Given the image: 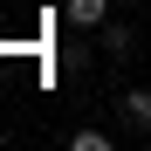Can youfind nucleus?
Wrapping results in <instances>:
<instances>
[{
  "label": "nucleus",
  "instance_id": "obj_1",
  "mask_svg": "<svg viewBox=\"0 0 151 151\" xmlns=\"http://www.w3.org/2000/svg\"><path fill=\"white\" fill-rule=\"evenodd\" d=\"M117 110H124V124L151 131V89H124V96H117Z\"/></svg>",
  "mask_w": 151,
  "mask_h": 151
},
{
  "label": "nucleus",
  "instance_id": "obj_2",
  "mask_svg": "<svg viewBox=\"0 0 151 151\" xmlns=\"http://www.w3.org/2000/svg\"><path fill=\"white\" fill-rule=\"evenodd\" d=\"M69 21L76 28H103L110 21V0H69Z\"/></svg>",
  "mask_w": 151,
  "mask_h": 151
},
{
  "label": "nucleus",
  "instance_id": "obj_3",
  "mask_svg": "<svg viewBox=\"0 0 151 151\" xmlns=\"http://www.w3.org/2000/svg\"><path fill=\"white\" fill-rule=\"evenodd\" d=\"M96 48H103L110 62H131V28H124V21H117V28H103V41H96Z\"/></svg>",
  "mask_w": 151,
  "mask_h": 151
},
{
  "label": "nucleus",
  "instance_id": "obj_4",
  "mask_svg": "<svg viewBox=\"0 0 151 151\" xmlns=\"http://www.w3.org/2000/svg\"><path fill=\"white\" fill-rule=\"evenodd\" d=\"M69 151H110V131H76Z\"/></svg>",
  "mask_w": 151,
  "mask_h": 151
}]
</instances>
